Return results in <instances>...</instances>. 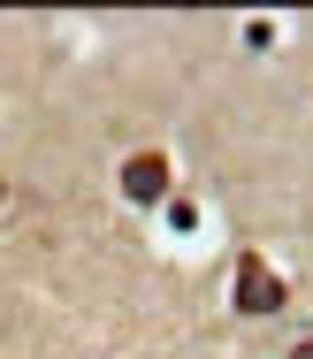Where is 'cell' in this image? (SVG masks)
<instances>
[{
  "instance_id": "1",
  "label": "cell",
  "mask_w": 313,
  "mask_h": 359,
  "mask_svg": "<svg viewBox=\"0 0 313 359\" xmlns=\"http://www.w3.org/2000/svg\"><path fill=\"white\" fill-rule=\"evenodd\" d=\"M237 306H244V313H275V306H283V283H275L252 252L237 260Z\"/></svg>"
},
{
  "instance_id": "2",
  "label": "cell",
  "mask_w": 313,
  "mask_h": 359,
  "mask_svg": "<svg viewBox=\"0 0 313 359\" xmlns=\"http://www.w3.org/2000/svg\"><path fill=\"white\" fill-rule=\"evenodd\" d=\"M123 191H130V199H160V191H168V161H160V153H130V161H123Z\"/></svg>"
},
{
  "instance_id": "3",
  "label": "cell",
  "mask_w": 313,
  "mask_h": 359,
  "mask_svg": "<svg viewBox=\"0 0 313 359\" xmlns=\"http://www.w3.org/2000/svg\"><path fill=\"white\" fill-rule=\"evenodd\" d=\"M291 359H313V337H306V344H298V352H291Z\"/></svg>"
},
{
  "instance_id": "4",
  "label": "cell",
  "mask_w": 313,
  "mask_h": 359,
  "mask_svg": "<svg viewBox=\"0 0 313 359\" xmlns=\"http://www.w3.org/2000/svg\"><path fill=\"white\" fill-rule=\"evenodd\" d=\"M0 199H8V184H0Z\"/></svg>"
}]
</instances>
